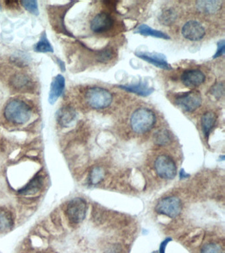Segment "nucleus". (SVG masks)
<instances>
[{
    "instance_id": "1",
    "label": "nucleus",
    "mask_w": 225,
    "mask_h": 253,
    "mask_svg": "<svg viewBox=\"0 0 225 253\" xmlns=\"http://www.w3.org/2000/svg\"><path fill=\"white\" fill-rule=\"evenodd\" d=\"M31 109L21 100H13L7 104L4 110L5 119L17 125L25 124L31 117Z\"/></svg>"
},
{
    "instance_id": "2",
    "label": "nucleus",
    "mask_w": 225,
    "mask_h": 253,
    "mask_svg": "<svg viewBox=\"0 0 225 253\" xmlns=\"http://www.w3.org/2000/svg\"><path fill=\"white\" fill-rule=\"evenodd\" d=\"M156 123L154 112L148 108H140L133 112L130 119L131 129L137 133L148 132Z\"/></svg>"
},
{
    "instance_id": "3",
    "label": "nucleus",
    "mask_w": 225,
    "mask_h": 253,
    "mask_svg": "<svg viewBox=\"0 0 225 253\" xmlns=\"http://www.w3.org/2000/svg\"><path fill=\"white\" fill-rule=\"evenodd\" d=\"M85 98L89 106L96 110L108 108L113 100L111 93L100 87L89 89L86 92Z\"/></svg>"
},
{
    "instance_id": "4",
    "label": "nucleus",
    "mask_w": 225,
    "mask_h": 253,
    "mask_svg": "<svg viewBox=\"0 0 225 253\" xmlns=\"http://www.w3.org/2000/svg\"><path fill=\"white\" fill-rule=\"evenodd\" d=\"M182 204L180 199L175 196H171L160 200L156 205L155 210L158 214L171 218H175L182 212Z\"/></svg>"
},
{
    "instance_id": "5",
    "label": "nucleus",
    "mask_w": 225,
    "mask_h": 253,
    "mask_svg": "<svg viewBox=\"0 0 225 253\" xmlns=\"http://www.w3.org/2000/svg\"><path fill=\"white\" fill-rule=\"evenodd\" d=\"M87 205L85 200L81 198H75L68 203L66 214L69 220L74 224L83 222L87 214Z\"/></svg>"
},
{
    "instance_id": "6",
    "label": "nucleus",
    "mask_w": 225,
    "mask_h": 253,
    "mask_svg": "<svg viewBox=\"0 0 225 253\" xmlns=\"http://www.w3.org/2000/svg\"><path fill=\"white\" fill-rule=\"evenodd\" d=\"M175 102L184 111L192 112L200 107L202 103V98L198 91H191L178 94L175 99Z\"/></svg>"
},
{
    "instance_id": "7",
    "label": "nucleus",
    "mask_w": 225,
    "mask_h": 253,
    "mask_svg": "<svg viewBox=\"0 0 225 253\" xmlns=\"http://www.w3.org/2000/svg\"><path fill=\"white\" fill-rule=\"evenodd\" d=\"M156 172L161 178L165 180H173L176 176V163L171 157L161 155L158 157L154 162Z\"/></svg>"
},
{
    "instance_id": "8",
    "label": "nucleus",
    "mask_w": 225,
    "mask_h": 253,
    "mask_svg": "<svg viewBox=\"0 0 225 253\" xmlns=\"http://www.w3.org/2000/svg\"><path fill=\"white\" fill-rule=\"evenodd\" d=\"M183 37L190 41H198L201 40L205 35L204 26L196 21H190L183 26Z\"/></svg>"
},
{
    "instance_id": "9",
    "label": "nucleus",
    "mask_w": 225,
    "mask_h": 253,
    "mask_svg": "<svg viewBox=\"0 0 225 253\" xmlns=\"http://www.w3.org/2000/svg\"><path fill=\"white\" fill-rule=\"evenodd\" d=\"M135 55L139 58L157 67L160 69L165 70L173 69L171 65L168 62L167 57L163 54L157 52H137L135 53Z\"/></svg>"
},
{
    "instance_id": "10",
    "label": "nucleus",
    "mask_w": 225,
    "mask_h": 253,
    "mask_svg": "<svg viewBox=\"0 0 225 253\" xmlns=\"http://www.w3.org/2000/svg\"><path fill=\"white\" fill-rule=\"evenodd\" d=\"M113 24V19L110 15L106 13H100L91 21V28L95 33H103L111 29Z\"/></svg>"
},
{
    "instance_id": "11",
    "label": "nucleus",
    "mask_w": 225,
    "mask_h": 253,
    "mask_svg": "<svg viewBox=\"0 0 225 253\" xmlns=\"http://www.w3.org/2000/svg\"><path fill=\"white\" fill-rule=\"evenodd\" d=\"M181 79L185 86L188 88H196L204 83L205 76L200 70L190 69L183 73Z\"/></svg>"
},
{
    "instance_id": "12",
    "label": "nucleus",
    "mask_w": 225,
    "mask_h": 253,
    "mask_svg": "<svg viewBox=\"0 0 225 253\" xmlns=\"http://www.w3.org/2000/svg\"><path fill=\"white\" fill-rule=\"evenodd\" d=\"M66 81L62 75H58L53 79L49 92V101L51 104H54L62 94L65 89Z\"/></svg>"
},
{
    "instance_id": "13",
    "label": "nucleus",
    "mask_w": 225,
    "mask_h": 253,
    "mask_svg": "<svg viewBox=\"0 0 225 253\" xmlns=\"http://www.w3.org/2000/svg\"><path fill=\"white\" fill-rule=\"evenodd\" d=\"M119 88L127 92L134 93L142 96H148L153 92L154 89L148 85L146 82L140 81L137 84L130 85H120Z\"/></svg>"
},
{
    "instance_id": "14",
    "label": "nucleus",
    "mask_w": 225,
    "mask_h": 253,
    "mask_svg": "<svg viewBox=\"0 0 225 253\" xmlns=\"http://www.w3.org/2000/svg\"><path fill=\"white\" fill-rule=\"evenodd\" d=\"M76 117L75 110L69 106H65L58 110L57 121L61 126L68 127L74 122Z\"/></svg>"
},
{
    "instance_id": "15",
    "label": "nucleus",
    "mask_w": 225,
    "mask_h": 253,
    "mask_svg": "<svg viewBox=\"0 0 225 253\" xmlns=\"http://www.w3.org/2000/svg\"><path fill=\"white\" fill-rule=\"evenodd\" d=\"M13 88L18 91H27L31 89L32 83L27 75L23 73L15 74L11 79Z\"/></svg>"
},
{
    "instance_id": "16",
    "label": "nucleus",
    "mask_w": 225,
    "mask_h": 253,
    "mask_svg": "<svg viewBox=\"0 0 225 253\" xmlns=\"http://www.w3.org/2000/svg\"><path fill=\"white\" fill-rule=\"evenodd\" d=\"M222 1L218 0H202L196 2V7L200 12L205 14H214L220 10Z\"/></svg>"
},
{
    "instance_id": "17",
    "label": "nucleus",
    "mask_w": 225,
    "mask_h": 253,
    "mask_svg": "<svg viewBox=\"0 0 225 253\" xmlns=\"http://www.w3.org/2000/svg\"><path fill=\"white\" fill-rule=\"evenodd\" d=\"M217 116L214 112H207L201 117V127L204 136L207 138H209L211 131L214 127L216 123Z\"/></svg>"
},
{
    "instance_id": "18",
    "label": "nucleus",
    "mask_w": 225,
    "mask_h": 253,
    "mask_svg": "<svg viewBox=\"0 0 225 253\" xmlns=\"http://www.w3.org/2000/svg\"><path fill=\"white\" fill-rule=\"evenodd\" d=\"M43 184V177L41 176H35L27 184H26L24 188L20 190L19 193L24 196L34 195L41 189Z\"/></svg>"
},
{
    "instance_id": "19",
    "label": "nucleus",
    "mask_w": 225,
    "mask_h": 253,
    "mask_svg": "<svg viewBox=\"0 0 225 253\" xmlns=\"http://www.w3.org/2000/svg\"><path fill=\"white\" fill-rule=\"evenodd\" d=\"M12 214L5 208H0V232H8L13 227Z\"/></svg>"
},
{
    "instance_id": "20",
    "label": "nucleus",
    "mask_w": 225,
    "mask_h": 253,
    "mask_svg": "<svg viewBox=\"0 0 225 253\" xmlns=\"http://www.w3.org/2000/svg\"><path fill=\"white\" fill-rule=\"evenodd\" d=\"M135 33L140 34V35L146 36V37H152L165 40L170 39L169 36L166 35L164 32L160 31V30H154L147 24H142L138 26L135 30Z\"/></svg>"
},
{
    "instance_id": "21",
    "label": "nucleus",
    "mask_w": 225,
    "mask_h": 253,
    "mask_svg": "<svg viewBox=\"0 0 225 253\" xmlns=\"http://www.w3.org/2000/svg\"><path fill=\"white\" fill-rule=\"evenodd\" d=\"M177 13L174 9L170 8L162 11L159 15V22L166 26H170L175 22L177 19Z\"/></svg>"
},
{
    "instance_id": "22",
    "label": "nucleus",
    "mask_w": 225,
    "mask_h": 253,
    "mask_svg": "<svg viewBox=\"0 0 225 253\" xmlns=\"http://www.w3.org/2000/svg\"><path fill=\"white\" fill-rule=\"evenodd\" d=\"M172 140L171 134L166 129H161L154 134V143L159 146L167 145L171 143Z\"/></svg>"
},
{
    "instance_id": "23",
    "label": "nucleus",
    "mask_w": 225,
    "mask_h": 253,
    "mask_svg": "<svg viewBox=\"0 0 225 253\" xmlns=\"http://www.w3.org/2000/svg\"><path fill=\"white\" fill-rule=\"evenodd\" d=\"M105 176V172L102 167H95L91 171L89 174V183L93 185L100 184Z\"/></svg>"
},
{
    "instance_id": "24",
    "label": "nucleus",
    "mask_w": 225,
    "mask_h": 253,
    "mask_svg": "<svg viewBox=\"0 0 225 253\" xmlns=\"http://www.w3.org/2000/svg\"><path fill=\"white\" fill-rule=\"evenodd\" d=\"M34 49H35L36 52H37L46 53L54 52V49H53L52 47H51L50 43H49L45 32H44L43 35H42L41 39L38 42Z\"/></svg>"
},
{
    "instance_id": "25",
    "label": "nucleus",
    "mask_w": 225,
    "mask_h": 253,
    "mask_svg": "<svg viewBox=\"0 0 225 253\" xmlns=\"http://www.w3.org/2000/svg\"><path fill=\"white\" fill-rule=\"evenodd\" d=\"M201 253H225V251L218 243H209L202 247Z\"/></svg>"
},
{
    "instance_id": "26",
    "label": "nucleus",
    "mask_w": 225,
    "mask_h": 253,
    "mask_svg": "<svg viewBox=\"0 0 225 253\" xmlns=\"http://www.w3.org/2000/svg\"><path fill=\"white\" fill-rule=\"evenodd\" d=\"M21 3L26 10L32 14L38 15L39 14V7L37 1H22Z\"/></svg>"
},
{
    "instance_id": "27",
    "label": "nucleus",
    "mask_w": 225,
    "mask_h": 253,
    "mask_svg": "<svg viewBox=\"0 0 225 253\" xmlns=\"http://www.w3.org/2000/svg\"><path fill=\"white\" fill-rule=\"evenodd\" d=\"M114 56V52L113 49L110 48L103 49L102 52L99 54V61L102 63H106L112 60Z\"/></svg>"
},
{
    "instance_id": "28",
    "label": "nucleus",
    "mask_w": 225,
    "mask_h": 253,
    "mask_svg": "<svg viewBox=\"0 0 225 253\" xmlns=\"http://www.w3.org/2000/svg\"><path fill=\"white\" fill-rule=\"evenodd\" d=\"M224 85L223 83L216 84L211 89V94L216 98H221L224 95Z\"/></svg>"
},
{
    "instance_id": "29",
    "label": "nucleus",
    "mask_w": 225,
    "mask_h": 253,
    "mask_svg": "<svg viewBox=\"0 0 225 253\" xmlns=\"http://www.w3.org/2000/svg\"><path fill=\"white\" fill-rule=\"evenodd\" d=\"M225 41L224 40H222V41H219L218 43H217V52L215 53L214 56H213V59H216L219 58V57L222 56L223 55L225 54Z\"/></svg>"
},
{
    "instance_id": "30",
    "label": "nucleus",
    "mask_w": 225,
    "mask_h": 253,
    "mask_svg": "<svg viewBox=\"0 0 225 253\" xmlns=\"http://www.w3.org/2000/svg\"><path fill=\"white\" fill-rule=\"evenodd\" d=\"M171 241H173V239H172L171 237H168V238L165 239V240L161 243V245H160L159 253H165L166 247H167V245L169 244V243L171 242Z\"/></svg>"
},
{
    "instance_id": "31",
    "label": "nucleus",
    "mask_w": 225,
    "mask_h": 253,
    "mask_svg": "<svg viewBox=\"0 0 225 253\" xmlns=\"http://www.w3.org/2000/svg\"><path fill=\"white\" fill-rule=\"evenodd\" d=\"M180 176L181 179H185L186 178H188L189 177L188 174H186V173H185L184 170H182L180 171Z\"/></svg>"
},
{
    "instance_id": "32",
    "label": "nucleus",
    "mask_w": 225,
    "mask_h": 253,
    "mask_svg": "<svg viewBox=\"0 0 225 253\" xmlns=\"http://www.w3.org/2000/svg\"><path fill=\"white\" fill-rule=\"evenodd\" d=\"M156 253V252H153V253Z\"/></svg>"
},
{
    "instance_id": "33",
    "label": "nucleus",
    "mask_w": 225,
    "mask_h": 253,
    "mask_svg": "<svg viewBox=\"0 0 225 253\" xmlns=\"http://www.w3.org/2000/svg\"><path fill=\"white\" fill-rule=\"evenodd\" d=\"M0 9H1V7H0Z\"/></svg>"
}]
</instances>
